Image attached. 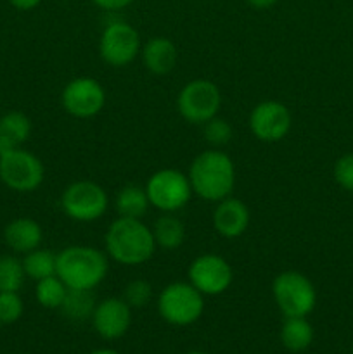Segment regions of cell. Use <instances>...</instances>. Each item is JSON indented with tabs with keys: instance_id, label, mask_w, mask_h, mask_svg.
<instances>
[{
	"instance_id": "obj_23",
	"label": "cell",
	"mask_w": 353,
	"mask_h": 354,
	"mask_svg": "<svg viewBox=\"0 0 353 354\" xmlns=\"http://www.w3.org/2000/svg\"><path fill=\"white\" fill-rule=\"evenodd\" d=\"M66 294H68V287L57 275L38 280L37 287H35V297H37L38 304L47 310H59Z\"/></svg>"
},
{
	"instance_id": "obj_33",
	"label": "cell",
	"mask_w": 353,
	"mask_h": 354,
	"mask_svg": "<svg viewBox=\"0 0 353 354\" xmlns=\"http://www.w3.org/2000/svg\"><path fill=\"white\" fill-rule=\"evenodd\" d=\"M246 2H248V6L253 7V9L265 10V9H270V7L275 6L279 0H246Z\"/></svg>"
},
{
	"instance_id": "obj_20",
	"label": "cell",
	"mask_w": 353,
	"mask_h": 354,
	"mask_svg": "<svg viewBox=\"0 0 353 354\" xmlns=\"http://www.w3.org/2000/svg\"><path fill=\"white\" fill-rule=\"evenodd\" d=\"M156 245L165 251H175L185 241V227L175 213H163L152 227Z\"/></svg>"
},
{
	"instance_id": "obj_27",
	"label": "cell",
	"mask_w": 353,
	"mask_h": 354,
	"mask_svg": "<svg viewBox=\"0 0 353 354\" xmlns=\"http://www.w3.org/2000/svg\"><path fill=\"white\" fill-rule=\"evenodd\" d=\"M152 297V286L147 280L135 279L125 286L123 299L130 308H144Z\"/></svg>"
},
{
	"instance_id": "obj_24",
	"label": "cell",
	"mask_w": 353,
	"mask_h": 354,
	"mask_svg": "<svg viewBox=\"0 0 353 354\" xmlns=\"http://www.w3.org/2000/svg\"><path fill=\"white\" fill-rule=\"evenodd\" d=\"M24 279L23 259L12 254L0 256V292H19Z\"/></svg>"
},
{
	"instance_id": "obj_7",
	"label": "cell",
	"mask_w": 353,
	"mask_h": 354,
	"mask_svg": "<svg viewBox=\"0 0 353 354\" xmlns=\"http://www.w3.org/2000/svg\"><path fill=\"white\" fill-rule=\"evenodd\" d=\"M144 189L151 206L161 213H176L183 209L194 194L189 176L173 168H163L152 173Z\"/></svg>"
},
{
	"instance_id": "obj_11",
	"label": "cell",
	"mask_w": 353,
	"mask_h": 354,
	"mask_svg": "<svg viewBox=\"0 0 353 354\" xmlns=\"http://www.w3.org/2000/svg\"><path fill=\"white\" fill-rule=\"evenodd\" d=\"M187 277L203 296H220L230 289L234 270L224 256L208 252L194 258L187 270Z\"/></svg>"
},
{
	"instance_id": "obj_21",
	"label": "cell",
	"mask_w": 353,
	"mask_h": 354,
	"mask_svg": "<svg viewBox=\"0 0 353 354\" xmlns=\"http://www.w3.org/2000/svg\"><path fill=\"white\" fill-rule=\"evenodd\" d=\"M97 303L92 290L68 289V294H66L59 311H61L66 318H69V320L83 322L87 320V318H92Z\"/></svg>"
},
{
	"instance_id": "obj_29",
	"label": "cell",
	"mask_w": 353,
	"mask_h": 354,
	"mask_svg": "<svg viewBox=\"0 0 353 354\" xmlns=\"http://www.w3.org/2000/svg\"><path fill=\"white\" fill-rule=\"evenodd\" d=\"M334 178L339 187L353 192V152L339 158L334 165Z\"/></svg>"
},
{
	"instance_id": "obj_8",
	"label": "cell",
	"mask_w": 353,
	"mask_h": 354,
	"mask_svg": "<svg viewBox=\"0 0 353 354\" xmlns=\"http://www.w3.org/2000/svg\"><path fill=\"white\" fill-rule=\"evenodd\" d=\"M221 107V92L217 83L197 78L185 83L176 95L180 116L192 124H204L218 116Z\"/></svg>"
},
{
	"instance_id": "obj_3",
	"label": "cell",
	"mask_w": 353,
	"mask_h": 354,
	"mask_svg": "<svg viewBox=\"0 0 353 354\" xmlns=\"http://www.w3.org/2000/svg\"><path fill=\"white\" fill-rule=\"evenodd\" d=\"M109 273V256L92 245H68L57 252L55 275L68 289L93 290Z\"/></svg>"
},
{
	"instance_id": "obj_15",
	"label": "cell",
	"mask_w": 353,
	"mask_h": 354,
	"mask_svg": "<svg viewBox=\"0 0 353 354\" xmlns=\"http://www.w3.org/2000/svg\"><path fill=\"white\" fill-rule=\"evenodd\" d=\"M213 228L224 239H239L246 234L251 221L248 206L237 197H225L218 201L213 209Z\"/></svg>"
},
{
	"instance_id": "obj_4",
	"label": "cell",
	"mask_w": 353,
	"mask_h": 354,
	"mask_svg": "<svg viewBox=\"0 0 353 354\" xmlns=\"http://www.w3.org/2000/svg\"><path fill=\"white\" fill-rule=\"evenodd\" d=\"M158 313L166 324L189 327L204 313V296L190 282H172L159 292Z\"/></svg>"
},
{
	"instance_id": "obj_22",
	"label": "cell",
	"mask_w": 353,
	"mask_h": 354,
	"mask_svg": "<svg viewBox=\"0 0 353 354\" xmlns=\"http://www.w3.org/2000/svg\"><path fill=\"white\" fill-rule=\"evenodd\" d=\"M23 266L26 277H30L31 280L38 282V280H44L47 277L55 275V270H57V254L48 251V249L37 248L24 254Z\"/></svg>"
},
{
	"instance_id": "obj_6",
	"label": "cell",
	"mask_w": 353,
	"mask_h": 354,
	"mask_svg": "<svg viewBox=\"0 0 353 354\" xmlns=\"http://www.w3.org/2000/svg\"><path fill=\"white\" fill-rule=\"evenodd\" d=\"M109 197L107 192L92 180H78L62 190L61 209L73 221L92 223L107 213Z\"/></svg>"
},
{
	"instance_id": "obj_19",
	"label": "cell",
	"mask_w": 353,
	"mask_h": 354,
	"mask_svg": "<svg viewBox=\"0 0 353 354\" xmlns=\"http://www.w3.org/2000/svg\"><path fill=\"white\" fill-rule=\"evenodd\" d=\"M280 342L291 353H301L314 342V328L307 317H289L280 328Z\"/></svg>"
},
{
	"instance_id": "obj_34",
	"label": "cell",
	"mask_w": 353,
	"mask_h": 354,
	"mask_svg": "<svg viewBox=\"0 0 353 354\" xmlns=\"http://www.w3.org/2000/svg\"><path fill=\"white\" fill-rule=\"evenodd\" d=\"M90 354H120V353L113 351V349H97V351H93Z\"/></svg>"
},
{
	"instance_id": "obj_35",
	"label": "cell",
	"mask_w": 353,
	"mask_h": 354,
	"mask_svg": "<svg viewBox=\"0 0 353 354\" xmlns=\"http://www.w3.org/2000/svg\"><path fill=\"white\" fill-rule=\"evenodd\" d=\"M187 354H206V353H201V351H190V353H187Z\"/></svg>"
},
{
	"instance_id": "obj_2",
	"label": "cell",
	"mask_w": 353,
	"mask_h": 354,
	"mask_svg": "<svg viewBox=\"0 0 353 354\" xmlns=\"http://www.w3.org/2000/svg\"><path fill=\"white\" fill-rule=\"evenodd\" d=\"M192 192L208 203H218L232 196L235 187V166L230 156L220 149H208L197 154L189 166Z\"/></svg>"
},
{
	"instance_id": "obj_16",
	"label": "cell",
	"mask_w": 353,
	"mask_h": 354,
	"mask_svg": "<svg viewBox=\"0 0 353 354\" xmlns=\"http://www.w3.org/2000/svg\"><path fill=\"white\" fill-rule=\"evenodd\" d=\"M3 241L10 251L17 252V254H26V252L40 248L42 241H44V230L33 218H16L3 228Z\"/></svg>"
},
{
	"instance_id": "obj_12",
	"label": "cell",
	"mask_w": 353,
	"mask_h": 354,
	"mask_svg": "<svg viewBox=\"0 0 353 354\" xmlns=\"http://www.w3.org/2000/svg\"><path fill=\"white\" fill-rule=\"evenodd\" d=\"M61 104L73 118L89 120L97 116L106 106V90L96 78L78 76L62 88Z\"/></svg>"
},
{
	"instance_id": "obj_36",
	"label": "cell",
	"mask_w": 353,
	"mask_h": 354,
	"mask_svg": "<svg viewBox=\"0 0 353 354\" xmlns=\"http://www.w3.org/2000/svg\"><path fill=\"white\" fill-rule=\"evenodd\" d=\"M352 351H353V346H352Z\"/></svg>"
},
{
	"instance_id": "obj_18",
	"label": "cell",
	"mask_w": 353,
	"mask_h": 354,
	"mask_svg": "<svg viewBox=\"0 0 353 354\" xmlns=\"http://www.w3.org/2000/svg\"><path fill=\"white\" fill-rule=\"evenodd\" d=\"M149 197L144 187L138 185H125L118 190L116 197H114V209H116L118 216L123 218H142L149 211Z\"/></svg>"
},
{
	"instance_id": "obj_26",
	"label": "cell",
	"mask_w": 353,
	"mask_h": 354,
	"mask_svg": "<svg viewBox=\"0 0 353 354\" xmlns=\"http://www.w3.org/2000/svg\"><path fill=\"white\" fill-rule=\"evenodd\" d=\"M203 135L204 140H206L211 147L220 149L232 140L234 130H232V127L228 124L227 120L215 116L213 120L206 121V123L203 124Z\"/></svg>"
},
{
	"instance_id": "obj_37",
	"label": "cell",
	"mask_w": 353,
	"mask_h": 354,
	"mask_svg": "<svg viewBox=\"0 0 353 354\" xmlns=\"http://www.w3.org/2000/svg\"><path fill=\"white\" fill-rule=\"evenodd\" d=\"M0 325H2V322H0Z\"/></svg>"
},
{
	"instance_id": "obj_10",
	"label": "cell",
	"mask_w": 353,
	"mask_h": 354,
	"mask_svg": "<svg viewBox=\"0 0 353 354\" xmlns=\"http://www.w3.org/2000/svg\"><path fill=\"white\" fill-rule=\"evenodd\" d=\"M44 162L33 152L26 149H14L0 158V180L6 187L16 192H35L44 183Z\"/></svg>"
},
{
	"instance_id": "obj_14",
	"label": "cell",
	"mask_w": 353,
	"mask_h": 354,
	"mask_svg": "<svg viewBox=\"0 0 353 354\" xmlns=\"http://www.w3.org/2000/svg\"><path fill=\"white\" fill-rule=\"evenodd\" d=\"M132 324V308L123 297H107L97 303L92 315V325L97 334L106 341L123 337Z\"/></svg>"
},
{
	"instance_id": "obj_5",
	"label": "cell",
	"mask_w": 353,
	"mask_h": 354,
	"mask_svg": "<svg viewBox=\"0 0 353 354\" xmlns=\"http://www.w3.org/2000/svg\"><path fill=\"white\" fill-rule=\"evenodd\" d=\"M272 294L277 308L286 318L307 317L317 304L314 283L296 270L279 273L272 282Z\"/></svg>"
},
{
	"instance_id": "obj_30",
	"label": "cell",
	"mask_w": 353,
	"mask_h": 354,
	"mask_svg": "<svg viewBox=\"0 0 353 354\" xmlns=\"http://www.w3.org/2000/svg\"><path fill=\"white\" fill-rule=\"evenodd\" d=\"M99 9L107 10V12H116V10L125 9V7L130 6L134 0H92Z\"/></svg>"
},
{
	"instance_id": "obj_31",
	"label": "cell",
	"mask_w": 353,
	"mask_h": 354,
	"mask_svg": "<svg viewBox=\"0 0 353 354\" xmlns=\"http://www.w3.org/2000/svg\"><path fill=\"white\" fill-rule=\"evenodd\" d=\"M17 10H33L42 3V0H7Z\"/></svg>"
},
{
	"instance_id": "obj_9",
	"label": "cell",
	"mask_w": 353,
	"mask_h": 354,
	"mask_svg": "<svg viewBox=\"0 0 353 354\" xmlns=\"http://www.w3.org/2000/svg\"><path fill=\"white\" fill-rule=\"evenodd\" d=\"M141 35L127 21H111L104 26L99 40V54L111 68H125L141 55Z\"/></svg>"
},
{
	"instance_id": "obj_25",
	"label": "cell",
	"mask_w": 353,
	"mask_h": 354,
	"mask_svg": "<svg viewBox=\"0 0 353 354\" xmlns=\"http://www.w3.org/2000/svg\"><path fill=\"white\" fill-rule=\"evenodd\" d=\"M0 133L9 137L17 145H23L31 135V121L30 118L19 111H10L0 118Z\"/></svg>"
},
{
	"instance_id": "obj_1",
	"label": "cell",
	"mask_w": 353,
	"mask_h": 354,
	"mask_svg": "<svg viewBox=\"0 0 353 354\" xmlns=\"http://www.w3.org/2000/svg\"><path fill=\"white\" fill-rule=\"evenodd\" d=\"M104 245L109 259L123 266H141L156 252L152 228L138 218L118 216L104 235Z\"/></svg>"
},
{
	"instance_id": "obj_32",
	"label": "cell",
	"mask_w": 353,
	"mask_h": 354,
	"mask_svg": "<svg viewBox=\"0 0 353 354\" xmlns=\"http://www.w3.org/2000/svg\"><path fill=\"white\" fill-rule=\"evenodd\" d=\"M17 147H19V145H17L16 142H12L9 137H6L3 133H0V158L7 156L9 152H12L14 149H17Z\"/></svg>"
},
{
	"instance_id": "obj_17",
	"label": "cell",
	"mask_w": 353,
	"mask_h": 354,
	"mask_svg": "<svg viewBox=\"0 0 353 354\" xmlns=\"http://www.w3.org/2000/svg\"><path fill=\"white\" fill-rule=\"evenodd\" d=\"M141 57L147 71L161 76L173 71L179 61V50L170 38L154 37L142 45Z\"/></svg>"
},
{
	"instance_id": "obj_28",
	"label": "cell",
	"mask_w": 353,
	"mask_h": 354,
	"mask_svg": "<svg viewBox=\"0 0 353 354\" xmlns=\"http://www.w3.org/2000/svg\"><path fill=\"white\" fill-rule=\"evenodd\" d=\"M24 304L19 292H0V322L2 325L16 324L23 317Z\"/></svg>"
},
{
	"instance_id": "obj_13",
	"label": "cell",
	"mask_w": 353,
	"mask_h": 354,
	"mask_svg": "<svg viewBox=\"0 0 353 354\" xmlns=\"http://www.w3.org/2000/svg\"><path fill=\"white\" fill-rule=\"evenodd\" d=\"M293 127V116L286 104L263 100L249 114V130L262 142H279L287 137Z\"/></svg>"
}]
</instances>
